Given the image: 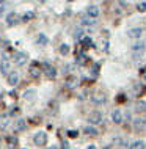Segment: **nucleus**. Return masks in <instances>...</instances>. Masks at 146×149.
<instances>
[{"label": "nucleus", "mask_w": 146, "mask_h": 149, "mask_svg": "<svg viewBox=\"0 0 146 149\" xmlns=\"http://www.w3.org/2000/svg\"><path fill=\"white\" fill-rule=\"evenodd\" d=\"M146 50V42H135L133 44V47H132V52H133V58L135 60H140V57L143 55V52Z\"/></svg>", "instance_id": "1"}, {"label": "nucleus", "mask_w": 146, "mask_h": 149, "mask_svg": "<svg viewBox=\"0 0 146 149\" xmlns=\"http://www.w3.org/2000/svg\"><path fill=\"white\" fill-rule=\"evenodd\" d=\"M33 141L36 146H44L47 141V135H46V132H38L35 136H33Z\"/></svg>", "instance_id": "2"}, {"label": "nucleus", "mask_w": 146, "mask_h": 149, "mask_svg": "<svg viewBox=\"0 0 146 149\" xmlns=\"http://www.w3.org/2000/svg\"><path fill=\"white\" fill-rule=\"evenodd\" d=\"M19 21H21V16L16 14V13H11V14L6 16V25L8 27H13L16 24H19Z\"/></svg>", "instance_id": "3"}, {"label": "nucleus", "mask_w": 146, "mask_h": 149, "mask_svg": "<svg viewBox=\"0 0 146 149\" xmlns=\"http://www.w3.org/2000/svg\"><path fill=\"white\" fill-rule=\"evenodd\" d=\"M101 121H102L101 111H93V113H90V116H88V123L90 124H99Z\"/></svg>", "instance_id": "4"}, {"label": "nucleus", "mask_w": 146, "mask_h": 149, "mask_svg": "<svg viewBox=\"0 0 146 149\" xmlns=\"http://www.w3.org/2000/svg\"><path fill=\"white\" fill-rule=\"evenodd\" d=\"M133 129H135V130H145L146 129V119L135 118L133 119Z\"/></svg>", "instance_id": "5"}, {"label": "nucleus", "mask_w": 146, "mask_h": 149, "mask_svg": "<svg viewBox=\"0 0 146 149\" xmlns=\"http://www.w3.org/2000/svg\"><path fill=\"white\" fill-rule=\"evenodd\" d=\"M44 72H46V75H47L49 79H55V75H57L55 68L50 66L49 63H44Z\"/></svg>", "instance_id": "6"}, {"label": "nucleus", "mask_w": 146, "mask_h": 149, "mask_svg": "<svg viewBox=\"0 0 146 149\" xmlns=\"http://www.w3.org/2000/svg\"><path fill=\"white\" fill-rule=\"evenodd\" d=\"M19 83V74L16 71L13 72H10V75H8V85H11V86H16Z\"/></svg>", "instance_id": "7"}, {"label": "nucleus", "mask_w": 146, "mask_h": 149, "mask_svg": "<svg viewBox=\"0 0 146 149\" xmlns=\"http://www.w3.org/2000/svg\"><path fill=\"white\" fill-rule=\"evenodd\" d=\"M112 119H113V123H115V124H121V123H123V119H124L123 111H121V110H115L112 113Z\"/></svg>", "instance_id": "8"}, {"label": "nucleus", "mask_w": 146, "mask_h": 149, "mask_svg": "<svg viewBox=\"0 0 146 149\" xmlns=\"http://www.w3.org/2000/svg\"><path fill=\"white\" fill-rule=\"evenodd\" d=\"M87 16H90V17L96 19L97 16H99V8L94 6V5H90V6L87 8Z\"/></svg>", "instance_id": "9"}, {"label": "nucleus", "mask_w": 146, "mask_h": 149, "mask_svg": "<svg viewBox=\"0 0 146 149\" xmlns=\"http://www.w3.org/2000/svg\"><path fill=\"white\" fill-rule=\"evenodd\" d=\"M14 57H16V58H14L16 64H19V66H22V64H25V61H27V55L24 54V52H22V54L19 52V54H16Z\"/></svg>", "instance_id": "10"}, {"label": "nucleus", "mask_w": 146, "mask_h": 149, "mask_svg": "<svg viewBox=\"0 0 146 149\" xmlns=\"http://www.w3.org/2000/svg\"><path fill=\"white\" fill-rule=\"evenodd\" d=\"M80 22H82V25H83V27H93V25L96 24V19L90 17V16H83Z\"/></svg>", "instance_id": "11"}, {"label": "nucleus", "mask_w": 146, "mask_h": 149, "mask_svg": "<svg viewBox=\"0 0 146 149\" xmlns=\"http://www.w3.org/2000/svg\"><path fill=\"white\" fill-rule=\"evenodd\" d=\"M0 71H2V74H5L6 77L10 75V63H8L6 60H3V61L0 63Z\"/></svg>", "instance_id": "12"}, {"label": "nucleus", "mask_w": 146, "mask_h": 149, "mask_svg": "<svg viewBox=\"0 0 146 149\" xmlns=\"http://www.w3.org/2000/svg\"><path fill=\"white\" fill-rule=\"evenodd\" d=\"M25 127H27V124H25V119H17V121H16V124H14V130H16V132H19V130H24Z\"/></svg>", "instance_id": "13"}, {"label": "nucleus", "mask_w": 146, "mask_h": 149, "mask_svg": "<svg viewBox=\"0 0 146 149\" xmlns=\"http://www.w3.org/2000/svg\"><path fill=\"white\" fill-rule=\"evenodd\" d=\"M91 102L93 104H97V105H99V104H104L105 102V96H102V94H94L91 97Z\"/></svg>", "instance_id": "14"}, {"label": "nucleus", "mask_w": 146, "mask_h": 149, "mask_svg": "<svg viewBox=\"0 0 146 149\" xmlns=\"http://www.w3.org/2000/svg\"><path fill=\"white\" fill-rule=\"evenodd\" d=\"M135 110L138 111V113H145L146 111V102L145 100H138V102L135 104Z\"/></svg>", "instance_id": "15"}, {"label": "nucleus", "mask_w": 146, "mask_h": 149, "mask_svg": "<svg viewBox=\"0 0 146 149\" xmlns=\"http://www.w3.org/2000/svg\"><path fill=\"white\" fill-rule=\"evenodd\" d=\"M145 146H146L145 141H141V140H137V141H133L131 146H129V149H145Z\"/></svg>", "instance_id": "16"}, {"label": "nucleus", "mask_w": 146, "mask_h": 149, "mask_svg": "<svg viewBox=\"0 0 146 149\" xmlns=\"http://www.w3.org/2000/svg\"><path fill=\"white\" fill-rule=\"evenodd\" d=\"M127 33H129V36H131V38H140L141 33H143V30H141V29H131Z\"/></svg>", "instance_id": "17"}, {"label": "nucleus", "mask_w": 146, "mask_h": 149, "mask_svg": "<svg viewBox=\"0 0 146 149\" xmlns=\"http://www.w3.org/2000/svg\"><path fill=\"white\" fill-rule=\"evenodd\" d=\"M83 134H87V135H97V129L96 127H93V126H87V127H83Z\"/></svg>", "instance_id": "18"}, {"label": "nucleus", "mask_w": 146, "mask_h": 149, "mask_svg": "<svg viewBox=\"0 0 146 149\" xmlns=\"http://www.w3.org/2000/svg\"><path fill=\"white\" fill-rule=\"evenodd\" d=\"M47 42H49V39H47L46 35H39L38 36V44H39V46H46Z\"/></svg>", "instance_id": "19"}, {"label": "nucleus", "mask_w": 146, "mask_h": 149, "mask_svg": "<svg viewBox=\"0 0 146 149\" xmlns=\"http://www.w3.org/2000/svg\"><path fill=\"white\" fill-rule=\"evenodd\" d=\"M35 94H36V91H35V90H27L25 93H24V97L30 100V99H33V97H35Z\"/></svg>", "instance_id": "20"}, {"label": "nucleus", "mask_w": 146, "mask_h": 149, "mask_svg": "<svg viewBox=\"0 0 146 149\" xmlns=\"http://www.w3.org/2000/svg\"><path fill=\"white\" fill-rule=\"evenodd\" d=\"M60 54H61V55H68V54H69V46H68V44H61V46H60Z\"/></svg>", "instance_id": "21"}, {"label": "nucleus", "mask_w": 146, "mask_h": 149, "mask_svg": "<svg viewBox=\"0 0 146 149\" xmlns=\"http://www.w3.org/2000/svg\"><path fill=\"white\" fill-rule=\"evenodd\" d=\"M137 10H138L140 13H145L146 11V2H138L137 3Z\"/></svg>", "instance_id": "22"}, {"label": "nucleus", "mask_w": 146, "mask_h": 149, "mask_svg": "<svg viewBox=\"0 0 146 149\" xmlns=\"http://www.w3.org/2000/svg\"><path fill=\"white\" fill-rule=\"evenodd\" d=\"M30 74H31V77H39V74H41V72H39V69H38V68H33V66H31V69H30Z\"/></svg>", "instance_id": "23"}, {"label": "nucleus", "mask_w": 146, "mask_h": 149, "mask_svg": "<svg viewBox=\"0 0 146 149\" xmlns=\"http://www.w3.org/2000/svg\"><path fill=\"white\" fill-rule=\"evenodd\" d=\"M6 124H8V115L2 118V121H0V127H2V129H6Z\"/></svg>", "instance_id": "24"}, {"label": "nucleus", "mask_w": 146, "mask_h": 149, "mask_svg": "<svg viewBox=\"0 0 146 149\" xmlns=\"http://www.w3.org/2000/svg\"><path fill=\"white\" fill-rule=\"evenodd\" d=\"M31 17H33V11H28V13H25V16H24V19H22V21H30V19Z\"/></svg>", "instance_id": "25"}, {"label": "nucleus", "mask_w": 146, "mask_h": 149, "mask_svg": "<svg viewBox=\"0 0 146 149\" xmlns=\"http://www.w3.org/2000/svg\"><path fill=\"white\" fill-rule=\"evenodd\" d=\"M82 42H83V44H87V46H90V47H94V46H93V42H91V39H90V38H83V39H82Z\"/></svg>", "instance_id": "26"}, {"label": "nucleus", "mask_w": 146, "mask_h": 149, "mask_svg": "<svg viewBox=\"0 0 146 149\" xmlns=\"http://www.w3.org/2000/svg\"><path fill=\"white\" fill-rule=\"evenodd\" d=\"M68 135H69L71 138H75V136L79 135V132H77V130H68Z\"/></svg>", "instance_id": "27"}, {"label": "nucleus", "mask_w": 146, "mask_h": 149, "mask_svg": "<svg viewBox=\"0 0 146 149\" xmlns=\"http://www.w3.org/2000/svg\"><path fill=\"white\" fill-rule=\"evenodd\" d=\"M74 38H75V39H80V38H82V30H75ZM82 39H83V38H82Z\"/></svg>", "instance_id": "28"}, {"label": "nucleus", "mask_w": 146, "mask_h": 149, "mask_svg": "<svg viewBox=\"0 0 146 149\" xmlns=\"http://www.w3.org/2000/svg\"><path fill=\"white\" fill-rule=\"evenodd\" d=\"M46 149H58V146H49V148H46Z\"/></svg>", "instance_id": "29"}, {"label": "nucleus", "mask_w": 146, "mask_h": 149, "mask_svg": "<svg viewBox=\"0 0 146 149\" xmlns=\"http://www.w3.org/2000/svg\"><path fill=\"white\" fill-rule=\"evenodd\" d=\"M143 79L146 80V69H143Z\"/></svg>", "instance_id": "30"}, {"label": "nucleus", "mask_w": 146, "mask_h": 149, "mask_svg": "<svg viewBox=\"0 0 146 149\" xmlns=\"http://www.w3.org/2000/svg\"><path fill=\"white\" fill-rule=\"evenodd\" d=\"M88 149H96V146H90V148H88Z\"/></svg>", "instance_id": "31"}, {"label": "nucleus", "mask_w": 146, "mask_h": 149, "mask_svg": "<svg viewBox=\"0 0 146 149\" xmlns=\"http://www.w3.org/2000/svg\"><path fill=\"white\" fill-rule=\"evenodd\" d=\"M104 149H110V148H108V146H105V148H104Z\"/></svg>", "instance_id": "32"}, {"label": "nucleus", "mask_w": 146, "mask_h": 149, "mask_svg": "<svg viewBox=\"0 0 146 149\" xmlns=\"http://www.w3.org/2000/svg\"><path fill=\"white\" fill-rule=\"evenodd\" d=\"M145 149H146V146H145Z\"/></svg>", "instance_id": "33"}]
</instances>
